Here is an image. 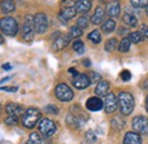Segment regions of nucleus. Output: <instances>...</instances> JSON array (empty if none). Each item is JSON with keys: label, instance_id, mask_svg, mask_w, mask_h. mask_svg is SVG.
<instances>
[{"label": "nucleus", "instance_id": "1", "mask_svg": "<svg viewBox=\"0 0 148 144\" xmlns=\"http://www.w3.org/2000/svg\"><path fill=\"white\" fill-rule=\"evenodd\" d=\"M117 101H119V108L121 111V114L129 116L132 113V111L134 109V100L130 93L121 91L117 95Z\"/></svg>", "mask_w": 148, "mask_h": 144}, {"label": "nucleus", "instance_id": "2", "mask_svg": "<svg viewBox=\"0 0 148 144\" xmlns=\"http://www.w3.org/2000/svg\"><path fill=\"white\" fill-rule=\"evenodd\" d=\"M41 118V112L37 108H30L27 109L23 116H22V124L26 128H33L38 124V121Z\"/></svg>", "mask_w": 148, "mask_h": 144}, {"label": "nucleus", "instance_id": "3", "mask_svg": "<svg viewBox=\"0 0 148 144\" xmlns=\"http://www.w3.org/2000/svg\"><path fill=\"white\" fill-rule=\"evenodd\" d=\"M0 30L7 36H16L18 31L17 21L13 17H2L0 18Z\"/></svg>", "mask_w": 148, "mask_h": 144}, {"label": "nucleus", "instance_id": "4", "mask_svg": "<svg viewBox=\"0 0 148 144\" xmlns=\"http://www.w3.org/2000/svg\"><path fill=\"white\" fill-rule=\"evenodd\" d=\"M55 95L56 97L62 101V102H70L74 96L73 90L71 89V87H69L66 84L62 82L58 84L55 88Z\"/></svg>", "mask_w": 148, "mask_h": 144}, {"label": "nucleus", "instance_id": "5", "mask_svg": "<svg viewBox=\"0 0 148 144\" xmlns=\"http://www.w3.org/2000/svg\"><path fill=\"white\" fill-rule=\"evenodd\" d=\"M34 32H36V29H34V19H33V16L27 15L25 17L24 24H23L22 37H23V39L25 41H32L33 38H34Z\"/></svg>", "mask_w": 148, "mask_h": 144}, {"label": "nucleus", "instance_id": "6", "mask_svg": "<svg viewBox=\"0 0 148 144\" xmlns=\"http://www.w3.org/2000/svg\"><path fill=\"white\" fill-rule=\"evenodd\" d=\"M133 132L139 135H148V118L144 116H137L132 119Z\"/></svg>", "mask_w": 148, "mask_h": 144}, {"label": "nucleus", "instance_id": "7", "mask_svg": "<svg viewBox=\"0 0 148 144\" xmlns=\"http://www.w3.org/2000/svg\"><path fill=\"white\" fill-rule=\"evenodd\" d=\"M39 132L43 137H51L56 133L55 123L48 118H45L39 124Z\"/></svg>", "mask_w": 148, "mask_h": 144}, {"label": "nucleus", "instance_id": "8", "mask_svg": "<svg viewBox=\"0 0 148 144\" xmlns=\"http://www.w3.org/2000/svg\"><path fill=\"white\" fill-rule=\"evenodd\" d=\"M34 29H36V32L37 33H45L48 29V18L46 16V14L43 13H37L34 15Z\"/></svg>", "mask_w": 148, "mask_h": 144}, {"label": "nucleus", "instance_id": "9", "mask_svg": "<svg viewBox=\"0 0 148 144\" xmlns=\"http://www.w3.org/2000/svg\"><path fill=\"white\" fill-rule=\"evenodd\" d=\"M117 108H119L117 96H115V94H113V93H108L105 96V101H104V109H105L106 113H113L116 111Z\"/></svg>", "mask_w": 148, "mask_h": 144}, {"label": "nucleus", "instance_id": "10", "mask_svg": "<svg viewBox=\"0 0 148 144\" xmlns=\"http://www.w3.org/2000/svg\"><path fill=\"white\" fill-rule=\"evenodd\" d=\"M72 84L76 89H86L90 86L91 81H90V78L88 74L86 73H80L76 78H73L72 80Z\"/></svg>", "mask_w": 148, "mask_h": 144}, {"label": "nucleus", "instance_id": "11", "mask_svg": "<svg viewBox=\"0 0 148 144\" xmlns=\"http://www.w3.org/2000/svg\"><path fill=\"white\" fill-rule=\"evenodd\" d=\"M75 15H76L75 7H74V6H67V7H64V8L60 10V13H59V15H58V18H59V21H60L63 24H66L67 21L71 19V18H73Z\"/></svg>", "mask_w": 148, "mask_h": 144}, {"label": "nucleus", "instance_id": "12", "mask_svg": "<svg viewBox=\"0 0 148 144\" xmlns=\"http://www.w3.org/2000/svg\"><path fill=\"white\" fill-rule=\"evenodd\" d=\"M86 108L88 109L89 111H99L104 108V102L100 100V97H97V96H92L90 98L87 100L86 102Z\"/></svg>", "mask_w": 148, "mask_h": 144}, {"label": "nucleus", "instance_id": "13", "mask_svg": "<svg viewBox=\"0 0 148 144\" xmlns=\"http://www.w3.org/2000/svg\"><path fill=\"white\" fill-rule=\"evenodd\" d=\"M70 37L69 36H64V35H60L59 37H57L53 44V51L54 52H59V51H63L65 47L69 46L70 44Z\"/></svg>", "mask_w": 148, "mask_h": 144}, {"label": "nucleus", "instance_id": "14", "mask_svg": "<svg viewBox=\"0 0 148 144\" xmlns=\"http://www.w3.org/2000/svg\"><path fill=\"white\" fill-rule=\"evenodd\" d=\"M6 112L9 114V117H18L24 112V108L17 103H8L6 105Z\"/></svg>", "mask_w": 148, "mask_h": 144}, {"label": "nucleus", "instance_id": "15", "mask_svg": "<svg viewBox=\"0 0 148 144\" xmlns=\"http://www.w3.org/2000/svg\"><path fill=\"white\" fill-rule=\"evenodd\" d=\"M123 144H143L141 136L134 132H128L124 135Z\"/></svg>", "mask_w": 148, "mask_h": 144}, {"label": "nucleus", "instance_id": "16", "mask_svg": "<svg viewBox=\"0 0 148 144\" xmlns=\"http://www.w3.org/2000/svg\"><path fill=\"white\" fill-rule=\"evenodd\" d=\"M75 10L76 13L79 14H84V13H88L90 9H91V1H88V0H80V1H76L75 5Z\"/></svg>", "mask_w": 148, "mask_h": 144}, {"label": "nucleus", "instance_id": "17", "mask_svg": "<svg viewBox=\"0 0 148 144\" xmlns=\"http://www.w3.org/2000/svg\"><path fill=\"white\" fill-rule=\"evenodd\" d=\"M120 12H121V6H120V2L117 1H112L107 5V8H106V13L110 17H117L120 15Z\"/></svg>", "mask_w": 148, "mask_h": 144}, {"label": "nucleus", "instance_id": "18", "mask_svg": "<svg viewBox=\"0 0 148 144\" xmlns=\"http://www.w3.org/2000/svg\"><path fill=\"white\" fill-rule=\"evenodd\" d=\"M110 90V82L106 80H101L95 88V93L97 96H106Z\"/></svg>", "mask_w": 148, "mask_h": 144}, {"label": "nucleus", "instance_id": "19", "mask_svg": "<svg viewBox=\"0 0 148 144\" xmlns=\"http://www.w3.org/2000/svg\"><path fill=\"white\" fill-rule=\"evenodd\" d=\"M66 124L70 127L74 128V129H79V128H81V127L83 126L84 121L71 113V114H69V116L66 117Z\"/></svg>", "mask_w": 148, "mask_h": 144}, {"label": "nucleus", "instance_id": "20", "mask_svg": "<svg viewBox=\"0 0 148 144\" xmlns=\"http://www.w3.org/2000/svg\"><path fill=\"white\" fill-rule=\"evenodd\" d=\"M104 16H105V10H104V8L100 7V6H98V7L96 8L95 13H93L92 17H91V23L95 24V25L100 24V23L103 22V19H104Z\"/></svg>", "mask_w": 148, "mask_h": 144}, {"label": "nucleus", "instance_id": "21", "mask_svg": "<svg viewBox=\"0 0 148 144\" xmlns=\"http://www.w3.org/2000/svg\"><path fill=\"white\" fill-rule=\"evenodd\" d=\"M125 124H127L125 120H124L121 116H116V117L112 118V120H111L112 127H113L115 130H117V132L122 130V129L125 127Z\"/></svg>", "mask_w": 148, "mask_h": 144}, {"label": "nucleus", "instance_id": "22", "mask_svg": "<svg viewBox=\"0 0 148 144\" xmlns=\"http://www.w3.org/2000/svg\"><path fill=\"white\" fill-rule=\"evenodd\" d=\"M116 28V22L113 18H108L104 22V24L101 25V30L105 33H112Z\"/></svg>", "mask_w": 148, "mask_h": 144}, {"label": "nucleus", "instance_id": "23", "mask_svg": "<svg viewBox=\"0 0 148 144\" xmlns=\"http://www.w3.org/2000/svg\"><path fill=\"white\" fill-rule=\"evenodd\" d=\"M122 21H123L124 24H127L129 26H132V28L138 25V18L136 17L133 14H131V13H125L123 18H122Z\"/></svg>", "mask_w": 148, "mask_h": 144}, {"label": "nucleus", "instance_id": "24", "mask_svg": "<svg viewBox=\"0 0 148 144\" xmlns=\"http://www.w3.org/2000/svg\"><path fill=\"white\" fill-rule=\"evenodd\" d=\"M0 8L2 10L3 14H9L15 10V3L13 1H9V0H6V1H2L0 3Z\"/></svg>", "mask_w": 148, "mask_h": 144}, {"label": "nucleus", "instance_id": "25", "mask_svg": "<svg viewBox=\"0 0 148 144\" xmlns=\"http://www.w3.org/2000/svg\"><path fill=\"white\" fill-rule=\"evenodd\" d=\"M130 46H131V41L129 40V38L124 37V38L120 41V44H119V51H120L121 53H128L130 49Z\"/></svg>", "mask_w": 148, "mask_h": 144}, {"label": "nucleus", "instance_id": "26", "mask_svg": "<svg viewBox=\"0 0 148 144\" xmlns=\"http://www.w3.org/2000/svg\"><path fill=\"white\" fill-rule=\"evenodd\" d=\"M129 40L133 44H139L144 40V37L140 33V31H134V32H131L129 36Z\"/></svg>", "mask_w": 148, "mask_h": 144}, {"label": "nucleus", "instance_id": "27", "mask_svg": "<svg viewBox=\"0 0 148 144\" xmlns=\"http://www.w3.org/2000/svg\"><path fill=\"white\" fill-rule=\"evenodd\" d=\"M88 39L90 41H92L93 44H99L101 41V35L98 30H93L88 35Z\"/></svg>", "mask_w": 148, "mask_h": 144}, {"label": "nucleus", "instance_id": "28", "mask_svg": "<svg viewBox=\"0 0 148 144\" xmlns=\"http://www.w3.org/2000/svg\"><path fill=\"white\" fill-rule=\"evenodd\" d=\"M116 47H117V40H116V38L108 39L106 41V44H105V51L106 52H113Z\"/></svg>", "mask_w": 148, "mask_h": 144}, {"label": "nucleus", "instance_id": "29", "mask_svg": "<svg viewBox=\"0 0 148 144\" xmlns=\"http://www.w3.org/2000/svg\"><path fill=\"white\" fill-rule=\"evenodd\" d=\"M73 49L77 54H83L84 53V44L82 40L76 39L73 42Z\"/></svg>", "mask_w": 148, "mask_h": 144}, {"label": "nucleus", "instance_id": "30", "mask_svg": "<svg viewBox=\"0 0 148 144\" xmlns=\"http://www.w3.org/2000/svg\"><path fill=\"white\" fill-rule=\"evenodd\" d=\"M82 36V30L79 28V26H72L71 29H70V32H69V37H70V39H76V38H79V37Z\"/></svg>", "mask_w": 148, "mask_h": 144}, {"label": "nucleus", "instance_id": "31", "mask_svg": "<svg viewBox=\"0 0 148 144\" xmlns=\"http://www.w3.org/2000/svg\"><path fill=\"white\" fill-rule=\"evenodd\" d=\"M88 25H89V19H88L87 16H81V17L77 18V21H76V26H79L81 30L87 29Z\"/></svg>", "mask_w": 148, "mask_h": 144}, {"label": "nucleus", "instance_id": "32", "mask_svg": "<svg viewBox=\"0 0 148 144\" xmlns=\"http://www.w3.org/2000/svg\"><path fill=\"white\" fill-rule=\"evenodd\" d=\"M84 137H86L87 142H88V143H90V144L96 143V142H97V136H96L95 132L91 130V129H89V130H87V132H86Z\"/></svg>", "mask_w": 148, "mask_h": 144}, {"label": "nucleus", "instance_id": "33", "mask_svg": "<svg viewBox=\"0 0 148 144\" xmlns=\"http://www.w3.org/2000/svg\"><path fill=\"white\" fill-rule=\"evenodd\" d=\"M29 144H42V140L38 133H31L29 136Z\"/></svg>", "mask_w": 148, "mask_h": 144}, {"label": "nucleus", "instance_id": "34", "mask_svg": "<svg viewBox=\"0 0 148 144\" xmlns=\"http://www.w3.org/2000/svg\"><path fill=\"white\" fill-rule=\"evenodd\" d=\"M131 5L133 6V7H137V8H140V7H147L148 5V1H146V0H132L131 1Z\"/></svg>", "mask_w": 148, "mask_h": 144}, {"label": "nucleus", "instance_id": "35", "mask_svg": "<svg viewBox=\"0 0 148 144\" xmlns=\"http://www.w3.org/2000/svg\"><path fill=\"white\" fill-rule=\"evenodd\" d=\"M89 78H90V81L91 82H97V81H101V75L99 74V73H97V72H93L91 71L90 72V74H89Z\"/></svg>", "mask_w": 148, "mask_h": 144}, {"label": "nucleus", "instance_id": "36", "mask_svg": "<svg viewBox=\"0 0 148 144\" xmlns=\"http://www.w3.org/2000/svg\"><path fill=\"white\" fill-rule=\"evenodd\" d=\"M45 110H46L48 113H50V114H58V112H59V110L56 108L55 105H53V104H48V105H46Z\"/></svg>", "mask_w": 148, "mask_h": 144}, {"label": "nucleus", "instance_id": "37", "mask_svg": "<svg viewBox=\"0 0 148 144\" xmlns=\"http://www.w3.org/2000/svg\"><path fill=\"white\" fill-rule=\"evenodd\" d=\"M121 79L123 80V81H129L130 79H131V72L129 70H123V71L121 72Z\"/></svg>", "mask_w": 148, "mask_h": 144}, {"label": "nucleus", "instance_id": "38", "mask_svg": "<svg viewBox=\"0 0 148 144\" xmlns=\"http://www.w3.org/2000/svg\"><path fill=\"white\" fill-rule=\"evenodd\" d=\"M5 121L7 125H16L18 123V119H17V117H8Z\"/></svg>", "mask_w": 148, "mask_h": 144}, {"label": "nucleus", "instance_id": "39", "mask_svg": "<svg viewBox=\"0 0 148 144\" xmlns=\"http://www.w3.org/2000/svg\"><path fill=\"white\" fill-rule=\"evenodd\" d=\"M140 33L143 35L144 38H148V26L146 24H143L140 26Z\"/></svg>", "mask_w": 148, "mask_h": 144}, {"label": "nucleus", "instance_id": "40", "mask_svg": "<svg viewBox=\"0 0 148 144\" xmlns=\"http://www.w3.org/2000/svg\"><path fill=\"white\" fill-rule=\"evenodd\" d=\"M17 89H18V87H0V90H6L9 93H15Z\"/></svg>", "mask_w": 148, "mask_h": 144}, {"label": "nucleus", "instance_id": "41", "mask_svg": "<svg viewBox=\"0 0 148 144\" xmlns=\"http://www.w3.org/2000/svg\"><path fill=\"white\" fill-rule=\"evenodd\" d=\"M69 73H71V74L73 75V78H76V77L80 74L79 72H77L76 70H75V69H74V68H70V69H69Z\"/></svg>", "mask_w": 148, "mask_h": 144}, {"label": "nucleus", "instance_id": "42", "mask_svg": "<svg viewBox=\"0 0 148 144\" xmlns=\"http://www.w3.org/2000/svg\"><path fill=\"white\" fill-rule=\"evenodd\" d=\"M3 70H6V71H8V70H10L12 69V65L9 64V63H5V64H2V66H1Z\"/></svg>", "mask_w": 148, "mask_h": 144}, {"label": "nucleus", "instance_id": "43", "mask_svg": "<svg viewBox=\"0 0 148 144\" xmlns=\"http://www.w3.org/2000/svg\"><path fill=\"white\" fill-rule=\"evenodd\" d=\"M83 65H84L86 68H89V66L91 65V62H90V60H89V58H86V60L83 61Z\"/></svg>", "mask_w": 148, "mask_h": 144}, {"label": "nucleus", "instance_id": "44", "mask_svg": "<svg viewBox=\"0 0 148 144\" xmlns=\"http://www.w3.org/2000/svg\"><path fill=\"white\" fill-rule=\"evenodd\" d=\"M125 32H128V29H123V28H121V29L119 30V33H120V35H122V36H123Z\"/></svg>", "mask_w": 148, "mask_h": 144}, {"label": "nucleus", "instance_id": "45", "mask_svg": "<svg viewBox=\"0 0 148 144\" xmlns=\"http://www.w3.org/2000/svg\"><path fill=\"white\" fill-rule=\"evenodd\" d=\"M3 42H5V40H3V37L0 35V45H2Z\"/></svg>", "mask_w": 148, "mask_h": 144}, {"label": "nucleus", "instance_id": "46", "mask_svg": "<svg viewBox=\"0 0 148 144\" xmlns=\"http://www.w3.org/2000/svg\"><path fill=\"white\" fill-rule=\"evenodd\" d=\"M146 110H147V112H148V95H147V97H146Z\"/></svg>", "mask_w": 148, "mask_h": 144}, {"label": "nucleus", "instance_id": "47", "mask_svg": "<svg viewBox=\"0 0 148 144\" xmlns=\"http://www.w3.org/2000/svg\"><path fill=\"white\" fill-rule=\"evenodd\" d=\"M146 13H147V15H148V5H147V7H146Z\"/></svg>", "mask_w": 148, "mask_h": 144}]
</instances>
